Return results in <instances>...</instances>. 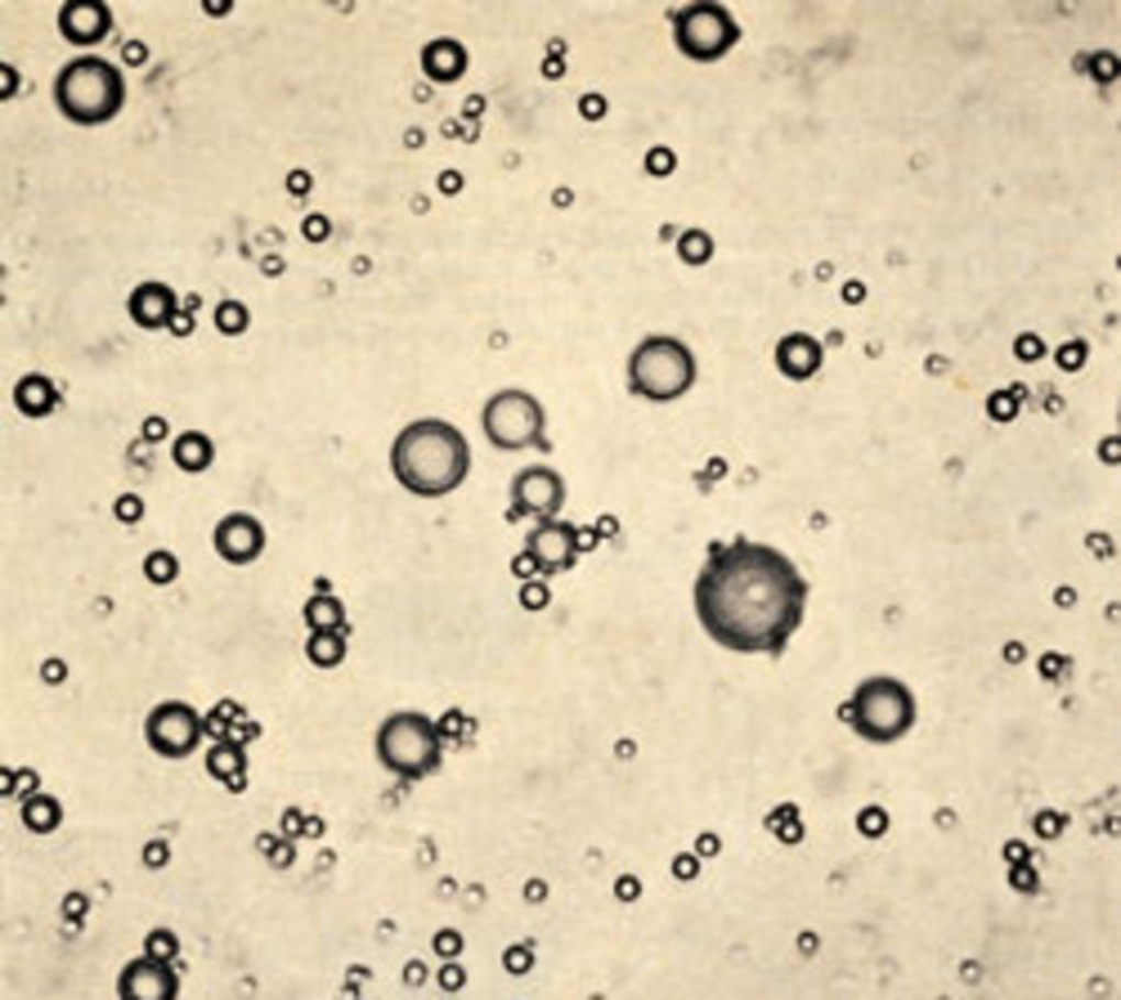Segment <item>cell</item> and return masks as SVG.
<instances>
[{"mask_svg":"<svg viewBox=\"0 0 1121 1000\" xmlns=\"http://www.w3.org/2000/svg\"><path fill=\"white\" fill-rule=\"evenodd\" d=\"M809 584L780 551L736 536L715 542L695 584V607L713 641L734 653L780 655L804 618Z\"/></svg>","mask_w":1121,"mask_h":1000,"instance_id":"cell-1","label":"cell"},{"mask_svg":"<svg viewBox=\"0 0 1121 1000\" xmlns=\"http://www.w3.org/2000/svg\"><path fill=\"white\" fill-rule=\"evenodd\" d=\"M390 467L407 492L421 499H441L467 478L471 448L459 430L446 421H413L392 444Z\"/></svg>","mask_w":1121,"mask_h":1000,"instance_id":"cell-2","label":"cell"},{"mask_svg":"<svg viewBox=\"0 0 1121 1000\" xmlns=\"http://www.w3.org/2000/svg\"><path fill=\"white\" fill-rule=\"evenodd\" d=\"M55 100L67 120L97 125L120 113L125 100V81L113 63L84 55L60 69L55 80Z\"/></svg>","mask_w":1121,"mask_h":1000,"instance_id":"cell-3","label":"cell"},{"mask_svg":"<svg viewBox=\"0 0 1121 1000\" xmlns=\"http://www.w3.org/2000/svg\"><path fill=\"white\" fill-rule=\"evenodd\" d=\"M695 380L697 360L690 348L669 336H648L628 360L630 392L653 402L680 399Z\"/></svg>","mask_w":1121,"mask_h":1000,"instance_id":"cell-4","label":"cell"},{"mask_svg":"<svg viewBox=\"0 0 1121 1000\" xmlns=\"http://www.w3.org/2000/svg\"><path fill=\"white\" fill-rule=\"evenodd\" d=\"M846 720L869 742L899 741L915 721V700L909 688L895 678L863 681L846 704Z\"/></svg>","mask_w":1121,"mask_h":1000,"instance_id":"cell-5","label":"cell"},{"mask_svg":"<svg viewBox=\"0 0 1121 1000\" xmlns=\"http://www.w3.org/2000/svg\"><path fill=\"white\" fill-rule=\"evenodd\" d=\"M376 748L381 765L404 780H420L441 765V732L421 713L404 711L384 721Z\"/></svg>","mask_w":1121,"mask_h":1000,"instance_id":"cell-6","label":"cell"},{"mask_svg":"<svg viewBox=\"0 0 1121 1000\" xmlns=\"http://www.w3.org/2000/svg\"><path fill=\"white\" fill-rule=\"evenodd\" d=\"M481 427L488 442L504 453L551 451L541 400L523 390H501L488 400L481 411Z\"/></svg>","mask_w":1121,"mask_h":1000,"instance_id":"cell-7","label":"cell"},{"mask_svg":"<svg viewBox=\"0 0 1121 1000\" xmlns=\"http://www.w3.org/2000/svg\"><path fill=\"white\" fill-rule=\"evenodd\" d=\"M739 38V25L720 4L699 2L676 18V44L690 59H720Z\"/></svg>","mask_w":1121,"mask_h":1000,"instance_id":"cell-8","label":"cell"},{"mask_svg":"<svg viewBox=\"0 0 1121 1000\" xmlns=\"http://www.w3.org/2000/svg\"><path fill=\"white\" fill-rule=\"evenodd\" d=\"M144 736L160 757L184 759L201 744L202 721L195 707L180 700H167L146 718Z\"/></svg>","mask_w":1121,"mask_h":1000,"instance_id":"cell-9","label":"cell"},{"mask_svg":"<svg viewBox=\"0 0 1121 1000\" xmlns=\"http://www.w3.org/2000/svg\"><path fill=\"white\" fill-rule=\"evenodd\" d=\"M565 480L559 471L546 465H530L511 481L509 499L513 520H553L565 504Z\"/></svg>","mask_w":1121,"mask_h":1000,"instance_id":"cell-10","label":"cell"},{"mask_svg":"<svg viewBox=\"0 0 1121 1000\" xmlns=\"http://www.w3.org/2000/svg\"><path fill=\"white\" fill-rule=\"evenodd\" d=\"M580 532L567 521H542L525 538V555L532 559L536 571L559 574L576 565L580 555Z\"/></svg>","mask_w":1121,"mask_h":1000,"instance_id":"cell-11","label":"cell"},{"mask_svg":"<svg viewBox=\"0 0 1121 1000\" xmlns=\"http://www.w3.org/2000/svg\"><path fill=\"white\" fill-rule=\"evenodd\" d=\"M178 990L180 980L169 963L151 959L148 955L127 963L118 981L123 1000H174Z\"/></svg>","mask_w":1121,"mask_h":1000,"instance_id":"cell-12","label":"cell"},{"mask_svg":"<svg viewBox=\"0 0 1121 1000\" xmlns=\"http://www.w3.org/2000/svg\"><path fill=\"white\" fill-rule=\"evenodd\" d=\"M213 546L221 559L232 565H248L265 548V530L260 521L248 513H230L218 523Z\"/></svg>","mask_w":1121,"mask_h":1000,"instance_id":"cell-13","label":"cell"},{"mask_svg":"<svg viewBox=\"0 0 1121 1000\" xmlns=\"http://www.w3.org/2000/svg\"><path fill=\"white\" fill-rule=\"evenodd\" d=\"M113 27V13L101 0H69L60 7V34L78 46L99 44Z\"/></svg>","mask_w":1121,"mask_h":1000,"instance_id":"cell-14","label":"cell"},{"mask_svg":"<svg viewBox=\"0 0 1121 1000\" xmlns=\"http://www.w3.org/2000/svg\"><path fill=\"white\" fill-rule=\"evenodd\" d=\"M176 292L160 281H144L136 286L127 299V313L144 330L169 327L178 313Z\"/></svg>","mask_w":1121,"mask_h":1000,"instance_id":"cell-15","label":"cell"},{"mask_svg":"<svg viewBox=\"0 0 1121 1000\" xmlns=\"http://www.w3.org/2000/svg\"><path fill=\"white\" fill-rule=\"evenodd\" d=\"M423 74L436 84H453L467 69V53L463 44L451 38H439L423 46L421 51Z\"/></svg>","mask_w":1121,"mask_h":1000,"instance_id":"cell-16","label":"cell"},{"mask_svg":"<svg viewBox=\"0 0 1121 1000\" xmlns=\"http://www.w3.org/2000/svg\"><path fill=\"white\" fill-rule=\"evenodd\" d=\"M776 360L781 374L792 380H804L818 371L821 365V348L807 334H790L778 344Z\"/></svg>","mask_w":1121,"mask_h":1000,"instance_id":"cell-17","label":"cell"},{"mask_svg":"<svg viewBox=\"0 0 1121 1000\" xmlns=\"http://www.w3.org/2000/svg\"><path fill=\"white\" fill-rule=\"evenodd\" d=\"M13 400H15V407L25 418L41 420V418H48L55 411V407L59 402V392H57L55 384L46 376L30 374L18 381V386L13 390Z\"/></svg>","mask_w":1121,"mask_h":1000,"instance_id":"cell-18","label":"cell"},{"mask_svg":"<svg viewBox=\"0 0 1121 1000\" xmlns=\"http://www.w3.org/2000/svg\"><path fill=\"white\" fill-rule=\"evenodd\" d=\"M207 769L215 780L223 781L227 788L238 792L246 784V753L241 742L225 738L215 744L207 757Z\"/></svg>","mask_w":1121,"mask_h":1000,"instance_id":"cell-19","label":"cell"},{"mask_svg":"<svg viewBox=\"0 0 1121 1000\" xmlns=\"http://www.w3.org/2000/svg\"><path fill=\"white\" fill-rule=\"evenodd\" d=\"M171 459L186 474H201L209 469L215 459V448L207 434L184 432L178 436V441L174 442Z\"/></svg>","mask_w":1121,"mask_h":1000,"instance_id":"cell-20","label":"cell"},{"mask_svg":"<svg viewBox=\"0 0 1121 1000\" xmlns=\"http://www.w3.org/2000/svg\"><path fill=\"white\" fill-rule=\"evenodd\" d=\"M21 820H23V825L34 834L55 832L63 820L59 800L48 797V795L27 797L21 804Z\"/></svg>","mask_w":1121,"mask_h":1000,"instance_id":"cell-21","label":"cell"},{"mask_svg":"<svg viewBox=\"0 0 1121 1000\" xmlns=\"http://www.w3.org/2000/svg\"><path fill=\"white\" fill-rule=\"evenodd\" d=\"M302 615H304V623L309 630L313 632H325V630H341L346 621V611H344V604L341 599L332 597V595H315L311 599L307 600L304 609H302Z\"/></svg>","mask_w":1121,"mask_h":1000,"instance_id":"cell-22","label":"cell"},{"mask_svg":"<svg viewBox=\"0 0 1121 1000\" xmlns=\"http://www.w3.org/2000/svg\"><path fill=\"white\" fill-rule=\"evenodd\" d=\"M307 657L320 667V669H332L338 667L346 657V641L341 632L325 630V632H313L307 641Z\"/></svg>","mask_w":1121,"mask_h":1000,"instance_id":"cell-23","label":"cell"},{"mask_svg":"<svg viewBox=\"0 0 1121 1000\" xmlns=\"http://www.w3.org/2000/svg\"><path fill=\"white\" fill-rule=\"evenodd\" d=\"M144 576L146 580L155 586H167L178 578L180 574V560L176 559L169 551H153L144 559Z\"/></svg>","mask_w":1121,"mask_h":1000,"instance_id":"cell-24","label":"cell"},{"mask_svg":"<svg viewBox=\"0 0 1121 1000\" xmlns=\"http://www.w3.org/2000/svg\"><path fill=\"white\" fill-rule=\"evenodd\" d=\"M215 327L225 336H241L248 327V309L238 300H221L215 309Z\"/></svg>","mask_w":1121,"mask_h":1000,"instance_id":"cell-25","label":"cell"},{"mask_svg":"<svg viewBox=\"0 0 1121 1000\" xmlns=\"http://www.w3.org/2000/svg\"><path fill=\"white\" fill-rule=\"evenodd\" d=\"M144 951L151 959L169 963L178 957L180 942L171 930H153L144 941Z\"/></svg>","mask_w":1121,"mask_h":1000,"instance_id":"cell-26","label":"cell"},{"mask_svg":"<svg viewBox=\"0 0 1121 1000\" xmlns=\"http://www.w3.org/2000/svg\"><path fill=\"white\" fill-rule=\"evenodd\" d=\"M678 251H680L681 259L686 263L701 265L711 257L713 244L709 241V236L702 232H686L678 244Z\"/></svg>","mask_w":1121,"mask_h":1000,"instance_id":"cell-27","label":"cell"},{"mask_svg":"<svg viewBox=\"0 0 1121 1000\" xmlns=\"http://www.w3.org/2000/svg\"><path fill=\"white\" fill-rule=\"evenodd\" d=\"M113 513L121 523H138L144 518V502L138 495H121L113 504Z\"/></svg>","mask_w":1121,"mask_h":1000,"instance_id":"cell-28","label":"cell"},{"mask_svg":"<svg viewBox=\"0 0 1121 1000\" xmlns=\"http://www.w3.org/2000/svg\"><path fill=\"white\" fill-rule=\"evenodd\" d=\"M521 604L530 611H539L542 607L548 604L551 600V592L548 588L542 584V581H530L521 588L520 592Z\"/></svg>","mask_w":1121,"mask_h":1000,"instance_id":"cell-29","label":"cell"},{"mask_svg":"<svg viewBox=\"0 0 1121 1000\" xmlns=\"http://www.w3.org/2000/svg\"><path fill=\"white\" fill-rule=\"evenodd\" d=\"M434 948H436V953H439L441 957H455V955H459L460 948H463V942H460L459 936H457V932L446 930V932H441V934L436 936V941H434Z\"/></svg>","mask_w":1121,"mask_h":1000,"instance_id":"cell-30","label":"cell"},{"mask_svg":"<svg viewBox=\"0 0 1121 1000\" xmlns=\"http://www.w3.org/2000/svg\"><path fill=\"white\" fill-rule=\"evenodd\" d=\"M302 234L309 241L321 242L330 234V223L323 215H309L307 220L302 221Z\"/></svg>","mask_w":1121,"mask_h":1000,"instance_id":"cell-31","label":"cell"},{"mask_svg":"<svg viewBox=\"0 0 1121 1000\" xmlns=\"http://www.w3.org/2000/svg\"><path fill=\"white\" fill-rule=\"evenodd\" d=\"M142 859L146 860V865H148V867L157 869V867H163V865L167 863V859H169V848H167V844H165V842H151V844L144 848Z\"/></svg>","mask_w":1121,"mask_h":1000,"instance_id":"cell-32","label":"cell"},{"mask_svg":"<svg viewBox=\"0 0 1121 1000\" xmlns=\"http://www.w3.org/2000/svg\"><path fill=\"white\" fill-rule=\"evenodd\" d=\"M142 434L144 438L151 442H159L167 436V423L160 420V418H148L142 425Z\"/></svg>","mask_w":1121,"mask_h":1000,"instance_id":"cell-33","label":"cell"},{"mask_svg":"<svg viewBox=\"0 0 1121 1000\" xmlns=\"http://www.w3.org/2000/svg\"><path fill=\"white\" fill-rule=\"evenodd\" d=\"M463 980H465V976L457 965H448L441 971L442 988H446V990H457L459 986H463Z\"/></svg>","mask_w":1121,"mask_h":1000,"instance_id":"cell-34","label":"cell"},{"mask_svg":"<svg viewBox=\"0 0 1121 1000\" xmlns=\"http://www.w3.org/2000/svg\"><path fill=\"white\" fill-rule=\"evenodd\" d=\"M86 909H88V902H86V899H84L81 895H69L67 900L63 902V911H65V915H67V918H71V920L81 918V915L86 913Z\"/></svg>","mask_w":1121,"mask_h":1000,"instance_id":"cell-35","label":"cell"},{"mask_svg":"<svg viewBox=\"0 0 1121 1000\" xmlns=\"http://www.w3.org/2000/svg\"><path fill=\"white\" fill-rule=\"evenodd\" d=\"M267 853H269V859L274 860L276 865H280V867H286L290 860L295 859V853H292L290 844H286V842H276L274 848L267 851Z\"/></svg>","mask_w":1121,"mask_h":1000,"instance_id":"cell-36","label":"cell"},{"mask_svg":"<svg viewBox=\"0 0 1121 1000\" xmlns=\"http://www.w3.org/2000/svg\"><path fill=\"white\" fill-rule=\"evenodd\" d=\"M169 330L176 334V336H188L192 330H195V320L188 315V313H181L178 311L176 318L169 323Z\"/></svg>","mask_w":1121,"mask_h":1000,"instance_id":"cell-37","label":"cell"},{"mask_svg":"<svg viewBox=\"0 0 1121 1000\" xmlns=\"http://www.w3.org/2000/svg\"><path fill=\"white\" fill-rule=\"evenodd\" d=\"M309 188H311V178H309L302 169H299V171H292V174L288 176V190H290V192H295V195H304Z\"/></svg>","mask_w":1121,"mask_h":1000,"instance_id":"cell-38","label":"cell"}]
</instances>
